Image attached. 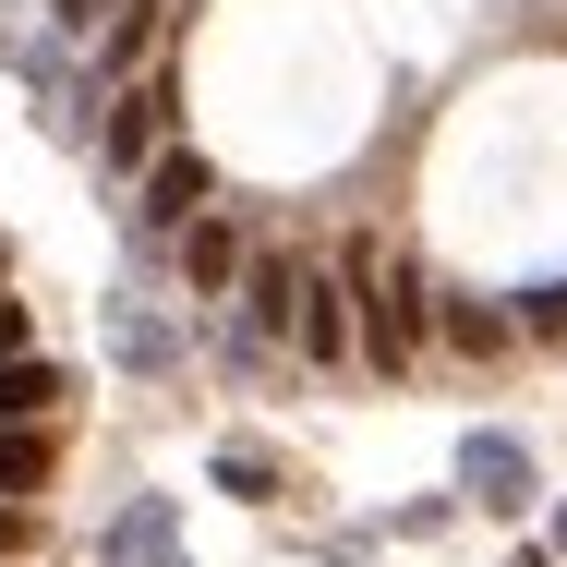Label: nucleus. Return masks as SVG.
Here are the masks:
<instances>
[{"instance_id":"nucleus-3","label":"nucleus","mask_w":567,"mask_h":567,"mask_svg":"<svg viewBox=\"0 0 567 567\" xmlns=\"http://www.w3.org/2000/svg\"><path fill=\"white\" fill-rule=\"evenodd\" d=\"M194 206H218V169H206L194 145H157V157H145V206H133V229H145V241H169Z\"/></svg>"},{"instance_id":"nucleus-6","label":"nucleus","mask_w":567,"mask_h":567,"mask_svg":"<svg viewBox=\"0 0 567 567\" xmlns=\"http://www.w3.org/2000/svg\"><path fill=\"white\" fill-rule=\"evenodd\" d=\"M85 37H97L85 85H121V73H145V61H157V37H169V0H110V12L85 24Z\"/></svg>"},{"instance_id":"nucleus-13","label":"nucleus","mask_w":567,"mask_h":567,"mask_svg":"<svg viewBox=\"0 0 567 567\" xmlns=\"http://www.w3.org/2000/svg\"><path fill=\"white\" fill-rule=\"evenodd\" d=\"M49 471H61V447H49L37 423H0V495H37Z\"/></svg>"},{"instance_id":"nucleus-8","label":"nucleus","mask_w":567,"mask_h":567,"mask_svg":"<svg viewBox=\"0 0 567 567\" xmlns=\"http://www.w3.org/2000/svg\"><path fill=\"white\" fill-rule=\"evenodd\" d=\"M290 350H302V362H350V290H339V266L302 278V302H290Z\"/></svg>"},{"instance_id":"nucleus-4","label":"nucleus","mask_w":567,"mask_h":567,"mask_svg":"<svg viewBox=\"0 0 567 567\" xmlns=\"http://www.w3.org/2000/svg\"><path fill=\"white\" fill-rule=\"evenodd\" d=\"M97 339H110L133 374H182V362H194V339H182L157 302H133V290H110V302H97Z\"/></svg>"},{"instance_id":"nucleus-17","label":"nucleus","mask_w":567,"mask_h":567,"mask_svg":"<svg viewBox=\"0 0 567 567\" xmlns=\"http://www.w3.org/2000/svg\"><path fill=\"white\" fill-rule=\"evenodd\" d=\"M37 339V327H24V302H12V290H0V362H12V350Z\"/></svg>"},{"instance_id":"nucleus-21","label":"nucleus","mask_w":567,"mask_h":567,"mask_svg":"<svg viewBox=\"0 0 567 567\" xmlns=\"http://www.w3.org/2000/svg\"><path fill=\"white\" fill-rule=\"evenodd\" d=\"M0 290H12V241H0Z\"/></svg>"},{"instance_id":"nucleus-18","label":"nucleus","mask_w":567,"mask_h":567,"mask_svg":"<svg viewBox=\"0 0 567 567\" xmlns=\"http://www.w3.org/2000/svg\"><path fill=\"white\" fill-rule=\"evenodd\" d=\"M24 544H37V519H24V507H0V556H24Z\"/></svg>"},{"instance_id":"nucleus-19","label":"nucleus","mask_w":567,"mask_h":567,"mask_svg":"<svg viewBox=\"0 0 567 567\" xmlns=\"http://www.w3.org/2000/svg\"><path fill=\"white\" fill-rule=\"evenodd\" d=\"M507 567H556V556H544V544H519V556H507Z\"/></svg>"},{"instance_id":"nucleus-15","label":"nucleus","mask_w":567,"mask_h":567,"mask_svg":"<svg viewBox=\"0 0 567 567\" xmlns=\"http://www.w3.org/2000/svg\"><path fill=\"white\" fill-rule=\"evenodd\" d=\"M507 327H519V339H567V290H532V302H519Z\"/></svg>"},{"instance_id":"nucleus-14","label":"nucleus","mask_w":567,"mask_h":567,"mask_svg":"<svg viewBox=\"0 0 567 567\" xmlns=\"http://www.w3.org/2000/svg\"><path fill=\"white\" fill-rule=\"evenodd\" d=\"M218 495L266 507V495H278V458H266V447H218Z\"/></svg>"},{"instance_id":"nucleus-10","label":"nucleus","mask_w":567,"mask_h":567,"mask_svg":"<svg viewBox=\"0 0 567 567\" xmlns=\"http://www.w3.org/2000/svg\"><path fill=\"white\" fill-rule=\"evenodd\" d=\"M423 327H435L447 350H471V362H495V350L519 339V327H507V315H495L483 290H447V302H423Z\"/></svg>"},{"instance_id":"nucleus-11","label":"nucleus","mask_w":567,"mask_h":567,"mask_svg":"<svg viewBox=\"0 0 567 567\" xmlns=\"http://www.w3.org/2000/svg\"><path fill=\"white\" fill-rule=\"evenodd\" d=\"M61 399H73V374H61V362H37V350H12V362H0V423H49Z\"/></svg>"},{"instance_id":"nucleus-20","label":"nucleus","mask_w":567,"mask_h":567,"mask_svg":"<svg viewBox=\"0 0 567 567\" xmlns=\"http://www.w3.org/2000/svg\"><path fill=\"white\" fill-rule=\"evenodd\" d=\"M544 556H556V567H567V507H556V544H544Z\"/></svg>"},{"instance_id":"nucleus-9","label":"nucleus","mask_w":567,"mask_h":567,"mask_svg":"<svg viewBox=\"0 0 567 567\" xmlns=\"http://www.w3.org/2000/svg\"><path fill=\"white\" fill-rule=\"evenodd\" d=\"M229 290H241V327H254V339H290V302H302V266H290V254H241Z\"/></svg>"},{"instance_id":"nucleus-12","label":"nucleus","mask_w":567,"mask_h":567,"mask_svg":"<svg viewBox=\"0 0 567 567\" xmlns=\"http://www.w3.org/2000/svg\"><path fill=\"white\" fill-rule=\"evenodd\" d=\"M157 544H169V495H145V507H121L110 532H97V556H110V567H145Z\"/></svg>"},{"instance_id":"nucleus-5","label":"nucleus","mask_w":567,"mask_h":567,"mask_svg":"<svg viewBox=\"0 0 567 567\" xmlns=\"http://www.w3.org/2000/svg\"><path fill=\"white\" fill-rule=\"evenodd\" d=\"M458 495H471L483 519H519V507H532V447H519V435H471V447H458Z\"/></svg>"},{"instance_id":"nucleus-7","label":"nucleus","mask_w":567,"mask_h":567,"mask_svg":"<svg viewBox=\"0 0 567 567\" xmlns=\"http://www.w3.org/2000/svg\"><path fill=\"white\" fill-rule=\"evenodd\" d=\"M169 254H182V278H194V302H218L229 278H241V229H229L218 206H194V218L169 229Z\"/></svg>"},{"instance_id":"nucleus-1","label":"nucleus","mask_w":567,"mask_h":567,"mask_svg":"<svg viewBox=\"0 0 567 567\" xmlns=\"http://www.w3.org/2000/svg\"><path fill=\"white\" fill-rule=\"evenodd\" d=\"M339 290H350V350L399 374V362H411V339H423V302H435V290H423V266H411V254L350 241V254H339Z\"/></svg>"},{"instance_id":"nucleus-2","label":"nucleus","mask_w":567,"mask_h":567,"mask_svg":"<svg viewBox=\"0 0 567 567\" xmlns=\"http://www.w3.org/2000/svg\"><path fill=\"white\" fill-rule=\"evenodd\" d=\"M169 110H182V85H169V73H133L121 110L97 121V157H110V169H145V157L169 145Z\"/></svg>"},{"instance_id":"nucleus-16","label":"nucleus","mask_w":567,"mask_h":567,"mask_svg":"<svg viewBox=\"0 0 567 567\" xmlns=\"http://www.w3.org/2000/svg\"><path fill=\"white\" fill-rule=\"evenodd\" d=\"M97 12H110V0H49V37H85Z\"/></svg>"}]
</instances>
